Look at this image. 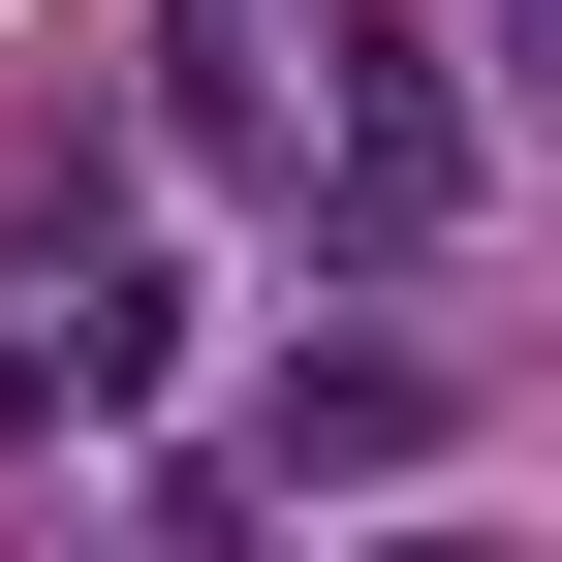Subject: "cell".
<instances>
[{
	"label": "cell",
	"instance_id": "cell-1",
	"mask_svg": "<svg viewBox=\"0 0 562 562\" xmlns=\"http://www.w3.org/2000/svg\"><path fill=\"white\" fill-rule=\"evenodd\" d=\"M344 250H438L469 220V94H438V32H344V188H313Z\"/></svg>",
	"mask_w": 562,
	"mask_h": 562
},
{
	"label": "cell",
	"instance_id": "cell-2",
	"mask_svg": "<svg viewBox=\"0 0 562 562\" xmlns=\"http://www.w3.org/2000/svg\"><path fill=\"white\" fill-rule=\"evenodd\" d=\"M157 375H188V281H157V250H94V281L32 313V344H0V406H32V438H125Z\"/></svg>",
	"mask_w": 562,
	"mask_h": 562
}]
</instances>
